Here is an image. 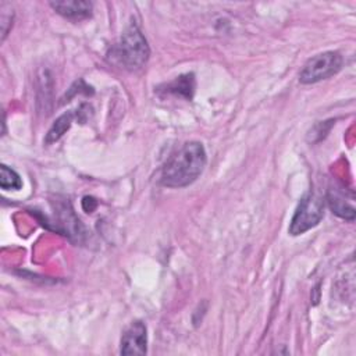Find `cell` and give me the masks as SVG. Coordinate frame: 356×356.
<instances>
[{
  "label": "cell",
  "instance_id": "obj_1",
  "mask_svg": "<svg viewBox=\"0 0 356 356\" xmlns=\"http://www.w3.org/2000/svg\"><path fill=\"white\" fill-rule=\"evenodd\" d=\"M207 156L200 142H185L164 163L160 184L167 188H185L203 172Z\"/></svg>",
  "mask_w": 356,
  "mask_h": 356
},
{
  "label": "cell",
  "instance_id": "obj_2",
  "mask_svg": "<svg viewBox=\"0 0 356 356\" xmlns=\"http://www.w3.org/2000/svg\"><path fill=\"white\" fill-rule=\"evenodd\" d=\"M111 60L124 67L125 70H140L149 60L150 49L146 38L138 28L131 24L122 33L120 42L111 49Z\"/></svg>",
  "mask_w": 356,
  "mask_h": 356
},
{
  "label": "cell",
  "instance_id": "obj_3",
  "mask_svg": "<svg viewBox=\"0 0 356 356\" xmlns=\"http://www.w3.org/2000/svg\"><path fill=\"white\" fill-rule=\"evenodd\" d=\"M343 64V58L338 51H323L306 61L303 65L299 81L300 83L310 85L335 75Z\"/></svg>",
  "mask_w": 356,
  "mask_h": 356
},
{
  "label": "cell",
  "instance_id": "obj_4",
  "mask_svg": "<svg viewBox=\"0 0 356 356\" xmlns=\"http://www.w3.org/2000/svg\"><path fill=\"white\" fill-rule=\"evenodd\" d=\"M323 216H324L323 199L318 195L310 192L305 195L299 202L295 210V214L291 220L288 231L293 236L302 235L306 231L316 227L321 221Z\"/></svg>",
  "mask_w": 356,
  "mask_h": 356
},
{
  "label": "cell",
  "instance_id": "obj_5",
  "mask_svg": "<svg viewBox=\"0 0 356 356\" xmlns=\"http://www.w3.org/2000/svg\"><path fill=\"white\" fill-rule=\"evenodd\" d=\"M147 349V330L142 321H134L121 337V355H145Z\"/></svg>",
  "mask_w": 356,
  "mask_h": 356
},
{
  "label": "cell",
  "instance_id": "obj_6",
  "mask_svg": "<svg viewBox=\"0 0 356 356\" xmlns=\"http://www.w3.org/2000/svg\"><path fill=\"white\" fill-rule=\"evenodd\" d=\"M50 7L61 17L71 21H82L92 17L93 4L86 0L50 1Z\"/></svg>",
  "mask_w": 356,
  "mask_h": 356
},
{
  "label": "cell",
  "instance_id": "obj_7",
  "mask_svg": "<svg viewBox=\"0 0 356 356\" xmlns=\"http://www.w3.org/2000/svg\"><path fill=\"white\" fill-rule=\"evenodd\" d=\"M195 90V76L193 74H185L177 76L172 82L165 85V92L182 96L185 99H192Z\"/></svg>",
  "mask_w": 356,
  "mask_h": 356
},
{
  "label": "cell",
  "instance_id": "obj_8",
  "mask_svg": "<svg viewBox=\"0 0 356 356\" xmlns=\"http://www.w3.org/2000/svg\"><path fill=\"white\" fill-rule=\"evenodd\" d=\"M75 114L72 111H67L64 114H61L54 122L53 125L50 127L47 135H46V139H44V143L50 145L53 142H57L71 127L72 124V120H74Z\"/></svg>",
  "mask_w": 356,
  "mask_h": 356
},
{
  "label": "cell",
  "instance_id": "obj_9",
  "mask_svg": "<svg viewBox=\"0 0 356 356\" xmlns=\"http://www.w3.org/2000/svg\"><path fill=\"white\" fill-rule=\"evenodd\" d=\"M0 186L4 191H18V189L22 188V179L11 167H8L6 164H1Z\"/></svg>",
  "mask_w": 356,
  "mask_h": 356
},
{
  "label": "cell",
  "instance_id": "obj_10",
  "mask_svg": "<svg viewBox=\"0 0 356 356\" xmlns=\"http://www.w3.org/2000/svg\"><path fill=\"white\" fill-rule=\"evenodd\" d=\"M328 203H330V207L331 210L338 214L339 217L342 218H346V220H353L355 218V209L348 204L338 193H328Z\"/></svg>",
  "mask_w": 356,
  "mask_h": 356
},
{
  "label": "cell",
  "instance_id": "obj_11",
  "mask_svg": "<svg viewBox=\"0 0 356 356\" xmlns=\"http://www.w3.org/2000/svg\"><path fill=\"white\" fill-rule=\"evenodd\" d=\"M14 21V11L8 3L0 4V26H1V42L7 38Z\"/></svg>",
  "mask_w": 356,
  "mask_h": 356
},
{
  "label": "cell",
  "instance_id": "obj_12",
  "mask_svg": "<svg viewBox=\"0 0 356 356\" xmlns=\"http://www.w3.org/2000/svg\"><path fill=\"white\" fill-rule=\"evenodd\" d=\"M96 206H97V202H96L93 197H90V196H85V197H83V200H82V207H83V210H85L86 213H92V211L96 209Z\"/></svg>",
  "mask_w": 356,
  "mask_h": 356
}]
</instances>
